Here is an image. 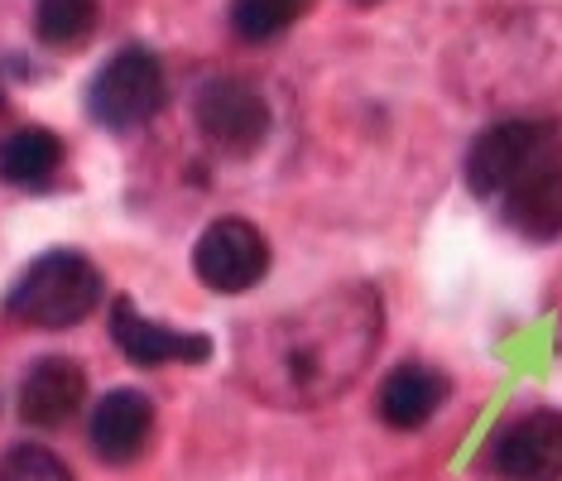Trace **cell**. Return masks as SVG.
Wrapping results in <instances>:
<instances>
[{
  "instance_id": "2",
  "label": "cell",
  "mask_w": 562,
  "mask_h": 481,
  "mask_svg": "<svg viewBox=\"0 0 562 481\" xmlns=\"http://www.w3.org/2000/svg\"><path fill=\"white\" fill-rule=\"evenodd\" d=\"M101 303V270L82 250H44L10 284L5 318L24 327H78Z\"/></svg>"
},
{
  "instance_id": "11",
  "label": "cell",
  "mask_w": 562,
  "mask_h": 481,
  "mask_svg": "<svg viewBox=\"0 0 562 481\" xmlns=\"http://www.w3.org/2000/svg\"><path fill=\"white\" fill-rule=\"evenodd\" d=\"M149 434H155V404L139 390H111V395L97 400L92 424H87V438H92V452L111 467H125L145 452Z\"/></svg>"
},
{
  "instance_id": "14",
  "label": "cell",
  "mask_w": 562,
  "mask_h": 481,
  "mask_svg": "<svg viewBox=\"0 0 562 481\" xmlns=\"http://www.w3.org/2000/svg\"><path fill=\"white\" fill-rule=\"evenodd\" d=\"M97 0H40L34 5V34L48 48H78L97 30Z\"/></svg>"
},
{
  "instance_id": "18",
  "label": "cell",
  "mask_w": 562,
  "mask_h": 481,
  "mask_svg": "<svg viewBox=\"0 0 562 481\" xmlns=\"http://www.w3.org/2000/svg\"><path fill=\"white\" fill-rule=\"evenodd\" d=\"M0 116H5V92H0Z\"/></svg>"
},
{
  "instance_id": "6",
  "label": "cell",
  "mask_w": 562,
  "mask_h": 481,
  "mask_svg": "<svg viewBox=\"0 0 562 481\" xmlns=\"http://www.w3.org/2000/svg\"><path fill=\"white\" fill-rule=\"evenodd\" d=\"M562 135L558 121L539 116H515V121H495L476 135L467 155V183L476 198H501L509 183L524 174V164L539 155L543 145H553Z\"/></svg>"
},
{
  "instance_id": "13",
  "label": "cell",
  "mask_w": 562,
  "mask_h": 481,
  "mask_svg": "<svg viewBox=\"0 0 562 481\" xmlns=\"http://www.w3.org/2000/svg\"><path fill=\"white\" fill-rule=\"evenodd\" d=\"M63 164V141L44 125H24L0 145V179L15 188H48Z\"/></svg>"
},
{
  "instance_id": "3",
  "label": "cell",
  "mask_w": 562,
  "mask_h": 481,
  "mask_svg": "<svg viewBox=\"0 0 562 481\" xmlns=\"http://www.w3.org/2000/svg\"><path fill=\"white\" fill-rule=\"evenodd\" d=\"M164 101H169V78H164V63L149 48H121L87 92V107L106 131H135V125L155 121Z\"/></svg>"
},
{
  "instance_id": "4",
  "label": "cell",
  "mask_w": 562,
  "mask_h": 481,
  "mask_svg": "<svg viewBox=\"0 0 562 481\" xmlns=\"http://www.w3.org/2000/svg\"><path fill=\"white\" fill-rule=\"evenodd\" d=\"M193 121L202 141L216 145L222 155H255L270 135V107H265L260 87L246 78H207L193 97Z\"/></svg>"
},
{
  "instance_id": "5",
  "label": "cell",
  "mask_w": 562,
  "mask_h": 481,
  "mask_svg": "<svg viewBox=\"0 0 562 481\" xmlns=\"http://www.w3.org/2000/svg\"><path fill=\"white\" fill-rule=\"evenodd\" d=\"M193 270L212 294H246L270 275V240L246 217H216L193 246Z\"/></svg>"
},
{
  "instance_id": "8",
  "label": "cell",
  "mask_w": 562,
  "mask_h": 481,
  "mask_svg": "<svg viewBox=\"0 0 562 481\" xmlns=\"http://www.w3.org/2000/svg\"><path fill=\"white\" fill-rule=\"evenodd\" d=\"M491 467L505 481H562V414H515L491 443Z\"/></svg>"
},
{
  "instance_id": "19",
  "label": "cell",
  "mask_w": 562,
  "mask_h": 481,
  "mask_svg": "<svg viewBox=\"0 0 562 481\" xmlns=\"http://www.w3.org/2000/svg\"><path fill=\"white\" fill-rule=\"evenodd\" d=\"M356 5H375V0H356Z\"/></svg>"
},
{
  "instance_id": "7",
  "label": "cell",
  "mask_w": 562,
  "mask_h": 481,
  "mask_svg": "<svg viewBox=\"0 0 562 481\" xmlns=\"http://www.w3.org/2000/svg\"><path fill=\"white\" fill-rule=\"evenodd\" d=\"M501 212L524 240L562 236V135L524 164V174L501 193Z\"/></svg>"
},
{
  "instance_id": "9",
  "label": "cell",
  "mask_w": 562,
  "mask_h": 481,
  "mask_svg": "<svg viewBox=\"0 0 562 481\" xmlns=\"http://www.w3.org/2000/svg\"><path fill=\"white\" fill-rule=\"evenodd\" d=\"M111 337H116L121 357L131 366H169V361L198 366V361L212 357V342L202 333H178V327L145 318L131 299L111 303Z\"/></svg>"
},
{
  "instance_id": "1",
  "label": "cell",
  "mask_w": 562,
  "mask_h": 481,
  "mask_svg": "<svg viewBox=\"0 0 562 481\" xmlns=\"http://www.w3.org/2000/svg\"><path fill=\"white\" fill-rule=\"evenodd\" d=\"M385 309L370 284H341L303 309L250 327L240 337V381L279 410H317L347 395L375 361Z\"/></svg>"
},
{
  "instance_id": "12",
  "label": "cell",
  "mask_w": 562,
  "mask_h": 481,
  "mask_svg": "<svg viewBox=\"0 0 562 481\" xmlns=\"http://www.w3.org/2000/svg\"><path fill=\"white\" fill-rule=\"evenodd\" d=\"M442 400H447V376L424 361H404L385 376L375 410L390 428H424L432 414H438Z\"/></svg>"
},
{
  "instance_id": "15",
  "label": "cell",
  "mask_w": 562,
  "mask_h": 481,
  "mask_svg": "<svg viewBox=\"0 0 562 481\" xmlns=\"http://www.w3.org/2000/svg\"><path fill=\"white\" fill-rule=\"evenodd\" d=\"M308 5H313V0H232V30L246 44H270Z\"/></svg>"
},
{
  "instance_id": "10",
  "label": "cell",
  "mask_w": 562,
  "mask_h": 481,
  "mask_svg": "<svg viewBox=\"0 0 562 481\" xmlns=\"http://www.w3.org/2000/svg\"><path fill=\"white\" fill-rule=\"evenodd\" d=\"M87 404V371L72 357H44L20 381V420L30 428H63Z\"/></svg>"
},
{
  "instance_id": "17",
  "label": "cell",
  "mask_w": 562,
  "mask_h": 481,
  "mask_svg": "<svg viewBox=\"0 0 562 481\" xmlns=\"http://www.w3.org/2000/svg\"><path fill=\"white\" fill-rule=\"evenodd\" d=\"M553 333H558V347H562V284H558V309H553Z\"/></svg>"
},
{
  "instance_id": "16",
  "label": "cell",
  "mask_w": 562,
  "mask_h": 481,
  "mask_svg": "<svg viewBox=\"0 0 562 481\" xmlns=\"http://www.w3.org/2000/svg\"><path fill=\"white\" fill-rule=\"evenodd\" d=\"M0 481H72V472L63 467L40 443H15V448L0 458Z\"/></svg>"
}]
</instances>
